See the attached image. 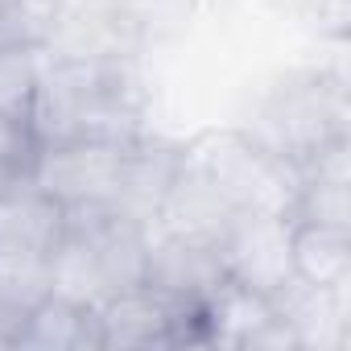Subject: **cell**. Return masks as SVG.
Masks as SVG:
<instances>
[{
  "label": "cell",
  "mask_w": 351,
  "mask_h": 351,
  "mask_svg": "<svg viewBox=\"0 0 351 351\" xmlns=\"http://www.w3.org/2000/svg\"><path fill=\"white\" fill-rule=\"evenodd\" d=\"M289 277L314 289L351 285V228L289 219Z\"/></svg>",
  "instance_id": "7"
},
{
  "label": "cell",
  "mask_w": 351,
  "mask_h": 351,
  "mask_svg": "<svg viewBox=\"0 0 351 351\" xmlns=\"http://www.w3.org/2000/svg\"><path fill=\"white\" fill-rule=\"evenodd\" d=\"M223 277H228V269H223L219 244L199 240V236H182V232H165V228H149L145 273H141L145 285L161 289L173 302L203 306L219 289Z\"/></svg>",
  "instance_id": "4"
},
{
  "label": "cell",
  "mask_w": 351,
  "mask_h": 351,
  "mask_svg": "<svg viewBox=\"0 0 351 351\" xmlns=\"http://www.w3.org/2000/svg\"><path fill=\"white\" fill-rule=\"evenodd\" d=\"M244 136L256 141L265 153L302 169V161H310L322 145H330L335 136H347L343 75L310 71V75H293L289 83L273 87L265 104L256 108L252 128H244Z\"/></svg>",
  "instance_id": "1"
},
{
  "label": "cell",
  "mask_w": 351,
  "mask_h": 351,
  "mask_svg": "<svg viewBox=\"0 0 351 351\" xmlns=\"http://www.w3.org/2000/svg\"><path fill=\"white\" fill-rule=\"evenodd\" d=\"M136 141H112V136H58V141H42L29 182L38 191H46L54 203H62L66 211L120 203Z\"/></svg>",
  "instance_id": "2"
},
{
  "label": "cell",
  "mask_w": 351,
  "mask_h": 351,
  "mask_svg": "<svg viewBox=\"0 0 351 351\" xmlns=\"http://www.w3.org/2000/svg\"><path fill=\"white\" fill-rule=\"evenodd\" d=\"M42 136L29 120L0 116V191H13L34 178Z\"/></svg>",
  "instance_id": "9"
},
{
  "label": "cell",
  "mask_w": 351,
  "mask_h": 351,
  "mask_svg": "<svg viewBox=\"0 0 351 351\" xmlns=\"http://www.w3.org/2000/svg\"><path fill=\"white\" fill-rule=\"evenodd\" d=\"M9 347H29V351H104L99 310L66 302L58 293H42L17 318Z\"/></svg>",
  "instance_id": "6"
},
{
  "label": "cell",
  "mask_w": 351,
  "mask_h": 351,
  "mask_svg": "<svg viewBox=\"0 0 351 351\" xmlns=\"http://www.w3.org/2000/svg\"><path fill=\"white\" fill-rule=\"evenodd\" d=\"M42 75H46V46L38 42L0 46V116H17L34 124Z\"/></svg>",
  "instance_id": "8"
},
{
  "label": "cell",
  "mask_w": 351,
  "mask_h": 351,
  "mask_svg": "<svg viewBox=\"0 0 351 351\" xmlns=\"http://www.w3.org/2000/svg\"><path fill=\"white\" fill-rule=\"evenodd\" d=\"M99 335H104V351L203 343V306L173 302L161 289L136 281L128 289H116L99 306Z\"/></svg>",
  "instance_id": "3"
},
{
  "label": "cell",
  "mask_w": 351,
  "mask_h": 351,
  "mask_svg": "<svg viewBox=\"0 0 351 351\" xmlns=\"http://www.w3.org/2000/svg\"><path fill=\"white\" fill-rule=\"evenodd\" d=\"M219 252L228 277L273 293L289 277V219L277 211H240Z\"/></svg>",
  "instance_id": "5"
}]
</instances>
